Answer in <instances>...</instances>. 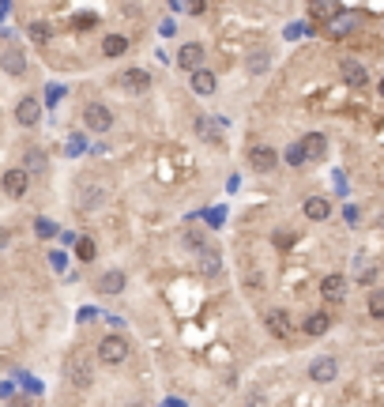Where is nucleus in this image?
I'll use <instances>...</instances> for the list:
<instances>
[{
  "label": "nucleus",
  "instance_id": "412c9836",
  "mask_svg": "<svg viewBox=\"0 0 384 407\" xmlns=\"http://www.w3.org/2000/svg\"><path fill=\"white\" fill-rule=\"evenodd\" d=\"M45 166H50V163H45V151H38V147L23 151V170H27V174H45Z\"/></svg>",
  "mask_w": 384,
  "mask_h": 407
},
{
  "label": "nucleus",
  "instance_id": "393cba45",
  "mask_svg": "<svg viewBox=\"0 0 384 407\" xmlns=\"http://www.w3.org/2000/svg\"><path fill=\"white\" fill-rule=\"evenodd\" d=\"M200 271H204V275H219V271H222V257L215 249L200 253Z\"/></svg>",
  "mask_w": 384,
  "mask_h": 407
},
{
  "label": "nucleus",
  "instance_id": "4468645a",
  "mask_svg": "<svg viewBox=\"0 0 384 407\" xmlns=\"http://www.w3.org/2000/svg\"><path fill=\"white\" fill-rule=\"evenodd\" d=\"M125 283H128L125 271L121 268H109V271H102V275H98V283H94V286H98L102 294H121Z\"/></svg>",
  "mask_w": 384,
  "mask_h": 407
},
{
  "label": "nucleus",
  "instance_id": "cd10ccee",
  "mask_svg": "<svg viewBox=\"0 0 384 407\" xmlns=\"http://www.w3.org/2000/svg\"><path fill=\"white\" fill-rule=\"evenodd\" d=\"M76 257H79V260H87V264H91V260L98 257V249H94V242H91V238H83V242L76 245Z\"/></svg>",
  "mask_w": 384,
  "mask_h": 407
},
{
  "label": "nucleus",
  "instance_id": "9b49d317",
  "mask_svg": "<svg viewBox=\"0 0 384 407\" xmlns=\"http://www.w3.org/2000/svg\"><path fill=\"white\" fill-rule=\"evenodd\" d=\"M358 27V12H335L328 15V38H347Z\"/></svg>",
  "mask_w": 384,
  "mask_h": 407
},
{
  "label": "nucleus",
  "instance_id": "5701e85b",
  "mask_svg": "<svg viewBox=\"0 0 384 407\" xmlns=\"http://www.w3.org/2000/svg\"><path fill=\"white\" fill-rule=\"evenodd\" d=\"M128 45H132V42H128L125 34H106V38H102V53H106V57H125Z\"/></svg>",
  "mask_w": 384,
  "mask_h": 407
},
{
  "label": "nucleus",
  "instance_id": "bb28decb",
  "mask_svg": "<svg viewBox=\"0 0 384 407\" xmlns=\"http://www.w3.org/2000/svg\"><path fill=\"white\" fill-rule=\"evenodd\" d=\"M370 317H377V321H384V291H370Z\"/></svg>",
  "mask_w": 384,
  "mask_h": 407
},
{
  "label": "nucleus",
  "instance_id": "aec40b11",
  "mask_svg": "<svg viewBox=\"0 0 384 407\" xmlns=\"http://www.w3.org/2000/svg\"><path fill=\"white\" fill-rule=\"evenodd\" d=\"M106 200V189L102 185H83V196H79V211H94Z\"/></svg>",
  "mask_w": 384,
  "mask_h": 407
},
{
  "label": "nucleus",
  "instance_id": "f3484780",
  "mask_svg": "<svg viewBox=\"0 0 384 407\" xmlns=\"http://www.w3.org/2000/svg\"><path fill=\"white\" fill-rule=\"evenodd\" d=\"M328 328H332V313H324V309H317V313H309L306 321H301V332H306V336H324Z\"/></svg>",
  "mask_w": 384,
  "mask_h": 407
},
{
  "label": "nucleus",
  "instance_id": "c756f323",
  "mask_svg": "<svg viewBox=\"0 0 384 407\" xmlns=\"http://www.w3.org/2000/svg\"><path fill=\"white\" fill-rule=\"evenodd\" d=\"M283 158H286V166H306V155H301V143H290Z\"/></svg>",
  "mask_w": 384,
  "mask_h": 407
},
{
  "label": "nucleus",
  "instance_id": "1a4fd4ad",
  "mask_svg": "<svg viewBox=\"0 0 384 407\" xmlns=\"http://www.w3.org/2000/svg\"><path fill=\"white\" fill-rule=\"evenodd\" d=\"M320 294H324V302H332V306H339L343 298H347V275H339V271H332V275L320 279Z\"/></svg>",
  "mask_w": 384,
  "mask_h": 407
},
{
  "label": "nucleus",
  "instance_id": "b1692460",
  "mask_svg": "<svg viewBox=\"0 0 384 407\" xmlns=\"http://www.w3.org/2000/svg\"><path fill=\"white\" fill-rule=\"evenodd\" d=\"M181 245H185L189 253H196V257H200V253H207V238L200 234V230H185V234H181Z\"/></svg>",
  "mask_w": 384,
  "mask_h": 407
},
{
  "label": "nucleus",
  "instance_id": "4c0bfd02",
  "mask_svg": "<svg viewBox=\"0 0 384 407\" xmlns=\"http://www.w3.org/2000/svg\"><path fill=\"white\" fill-rule=\"evenodd\" d=\"M8 242H12V234H8V230H0V249H4Z\"/></svg>",
  "mask_w": 384,
  "mask_h": 407
},
{
  "label": "nucleus",
  "instance_id": "ea45409f",
  "mask_svg": "<svg viewBox=\"0 0 384 407\" xmlns=\"http://www.w3.org/2000/svg\"><path fill=\"white\" fill-rule=\"evenodd\" d=\"M377 373H384V358H377Z\"/></svg>",
  "mask_w": 384,
  "mask_h": 407
},
{
  "label": "nucleus",
  "instance_id": "a878e982",
  "mask_svg": "<svg viewBox=\"0 0 384 407\" xmlns=\"http://www.w3.org/2000/svg\"><path fill=\"white\" fill-rule=\"evenodd\" d=\"M27 34H30V42H38V45H45L50 42V23H27Z\"/></svg>",
  "mask_w": 384,
  "mask_h": 407
},
{
  "label": "nucleus",
  "instance_id": "e433bc0d",
  "mask_svg": "<svg viewBox=\"0 0 384 407\" xmlns=\"http://www.w3.org/2000/svg\"><path fill=\"white\" fill-rule=\"evenodd\" d=\"M8 407H34V404H30V400H27V396H15V400H12V404H8Z\"/></svg>",
  "mask_w": 384,
  "mask_h": 407
},
{
  "label": "nucleus",
  "instance_id": "ddd939ff",
  "mask_svg": "<svg viewBox=\"0 0 384 407\" xmlns=\"http://www.w3.org/2000/svg\"><path fill=\"white\" fill-rule=\"evenodd\" d=\"M178 68H185V72H196V68H204V45L200 42H185L178 50Z\"/></svg>",
  "mask_w": 384,
  "mask_h": 407
},
{
  "label": "nucleus",
  "instance_id": "20e7f679",
  "mask_svg": "<svg viewBox=\"0 0 384 407\" xmlns=\"http://www.w3.org/2000/svg\"><path fill=\"white\" fill-rule=\"evenodd\" d=\"M264 328H268L275 340H283V343L294 340V321H290L286 309H268V313H264Z\"/></svg>",
  "mask_w": 384,
  "mask_h": 407
},
{
  "label": "nucleus",
  "instance_id": "423d86ee",
  "mask_svg": "<svg viewBox=\"0 0 384 407\" xmlns=\"http://www.w3.org/2000/svg\"><path fill=\"white\" fill-rule=\"evenodd\" d=\"M0 189H4L12 200H19V196H27V189H30V174L23 170V166H15V170H4V178H0Z\"/></svg>",
  "mask_w": 384,
  "mask_h": 407
},
{
  "label": "nucleus",
  "instance_id": "f03ea898",
  "mask_svg": "<svg viewBox=\"0 0 384 407\" xmlns=\"http://www.w3.org/2000/svg\"><path fill=\"white\" fill-rule=\"evenodd\" d=\"M128 358V340L117 336V332H109V336L98 340V362L102 366H121Z\"/></svg>",
  "mask_w": 384,
  "mask_h": 407
},
{
  "label": "nucleus",
  "instance_id": "4be33fe9",
  "mask_svg": "<svg viewBox=\"0 0 384 407\" xmlns=\"http://www.w3.org/2000/svg\"><path fill=\"white\" fill-rule=\"evenodd\" d=\"M245 68H249V76H264V72L271 68V50H253Z\"/></svg>",
  "mask_w": 384,
  "mask_h": 407
},
{
  "label": "nucleus",
  "instance_id": "2f4dec72",
  "mask_svg": "<svg viewBox=\"0 0 384 407\" xmlns=\"http://www.w3.org/2000/svg\"><path fill=\"white\" fill-rule=\"evenodd\" d=\"M196 132H200V140H215V129L207 117H196Z\"/></svg>",
  "mask_w": 384,
  "mask_h": 407
},
{
  "label": "nucleus",
  "instance_id": "c85d7f7f",
  "mask_svg": "<svg viewBox=\"0 0 384 407\" xmlns=\"http://www.w3.org/2000/svg\"><path fill=\"white\" fill-rule=\"evenodd\" d=\"M335 4H339V0H313V15H320V19H328V15H335V12H339Z\"/></svg>",
  "mask_w": 384,
  "mask_h": 407
},
{
  "label": "nucleus",
  "instance_id": "39448f33",
  "mask_svg": "<svg viewBox=\"0 0 384 407\" xmlns=\"http://www.w3.org/2000/svg\"><path fill=\"white\" fill-rule=\"evenodd\" d=\"M249 166L256 174H271L279 166V151L268 147V143H253V147H249Z\"/></svg>",
  "mask_w": 384,
  "mask_h": 407
},
{
  "label": "nucleus",
  "instance_id": "f704fd0d",
  "mask_svg": "<svg viewBox=\"0 0 384 407\" xmlns=\"http://www.w3.org/2000/svg\"><path fill=\"white\" fill-rule=\"evenodd\" d=\"M249 407H264V393H260V388H253V393H249Z\"/></svg>",
  "mask_w": 384,
  "mask_h": 407
},
{
  "label": "nucleus",
  "instance_id": "dca6fc26",
  "mask_svg": "<svg viewBox=\"0 0 384 407\" xmlns=\"http://www.w3.org/2000/svg\"><path fill=\"white\" fill-rule=\"evenodd\" d=\"M339 72H343V79H347L350 87H365V83H370V72L358 65V61H350V57L339 61Z\"/></svg>",
  "mask_w": 384,
  "mask_h": 407
},
{
  "label": "nucleus",
  "instance_id": "0eeeda50",
  "mask_svg": "<svg viewBox=\"0 0 384 407\" xmlns=\"http://www.w3.org/2000/svg\"><path fill=\"white\" fill-rule=\"evenodd\" d=\"M0 72H8L12 79H23L27 76V53H23L19 45H8V50L0 53Z\"/></svg>",
  "mask_w": 384,
  "mask_h": 407
},
{
  "label": "nucleus",
  "instance_id": "58836bf2",
  "mask_svg": "<svg viewBox=\"0 0 384 407\" xmlns=\"http://www.w3.org/2000/svg\"><path fill=\"white\" fill-rule=\"evenodd\" d=\"M377 227H381V230H384V211H381V215H377Z\"/></svg>",
  "mask_w": 384,
  "mask_h": 407
},
{
  "label": "nucleus",
  "instance_id": "a211bd4d",
  "mask_svg": "<svg viewBox=\"0 0 384 407\" xmlns=\"http://www.w3.org/2000/svg\"><path fill=\"white\" fill-rule=\"evenodd\" d=\"M301 211H306V219H309V222H324L328 215H332V204H328L324 196H309Z\"/></svg>",
  "mask_w": 384,
  "mask_h": 407
},
{
  "label": "nucleus",
  "instance_id": "473e14b6",
  "mask_svg": "<svg viewBox=\"0 0 384 407\" xmlns=\"http://www.w3.org/2000/svg\"><path fill=\"white\" fill-rule=\"evenodd\" d=\"M38 234H42V238H53V234H57V227H53L50 219H38Z\"/></svg>",
  "mask_w": 384,
  "mask_h": 407
},
{
  "label": "nucleus",
  "instance_id": "c9c22d12",
  "mask_svg": "<svg viewBox=\"0 0 384 407\" xmlns=\"http://www.w3.org/2000/svg\"><path fill=\"white\" fill-rule=\"evenodd\" d=\"M64 264H68V257H64V253H53V268L64 271Z\"/></svg>",
  "mask_w": 384,
  "mask_h": 407
},
{
  "label": "nucleus",
  "instance_id": "9d476101",
  "mask_svg": "<svg viewBox=\"0 0 384 407\" xmlns=\"http://www.w3.org/2000/svg\"><path fill=\"white\" fill-rule=\"evenodd\" d=\"M117 83L132 94H143V91H151V72L147 68H125L121 76H117Z\"/></svg>",
  "mask_w": 384,
  "mask_h": 407
},
{
  "label": "nucleus",
  "instance_id": "72a5a7b5",
  "mask_svg": "<svg viewBox=\"0 0 384 407\" xmlns=\"http://www.w3.org/2000/svg\"><path fill=\"white\" fill-rule=\"evenodd\" d=\"M275 245H283V249H290V245H294V234H290V230H279V234H275Z\"/></svg>",
  "mask_w": 384,
  "mask_h": 407
},
{
  "label": "nucleus",
  "instance_id": "7c9ffc66",
  "mask_svg": "<svg viewBox=\"0 0 384 407\" xmlns=\"http://www.w3.org/2000/svg\"><path fill=\"white\" fill-rule=\"evenodd\" d=\"M181 8H185L189 15H204L207 12V0H181Z\"/></svg>",
  "mask_w": 384,
  "mask_h": 407
},
{
  "label": "nucleus",
  "instance_id": "f8f14e48",
  "mask_svg": "<svg viewBox=\"0 0 384 407\" xmlns=\"http://www.w3.org/2000/svg\"><path fill=\"white\" fill-rule=\"evenodd\" d=\"M309 377H313L317 385H328V381H335V377H339V362H335L332 355L313 358V362H309Z\"/></svg>",
  "mask_w": 384,
  "mask_h": 407
},
{
  "label": "nucleus",
  "instance_id": "7ed1b4c3",
  "mask_svg": "<svg viewBox=\"0 0 384 407\" xmlns=\"http://www.w3.org/2000/svg\"><path fill=\"white\" fill-rule=\"evenodd\" d=\"M83 125H87V132H109L114 129V109H109L106 102H87Z\"/></svg>",
  "mask_w": 384,
  "mask_h": 407
},
{
  "label": "nucleus",
  "instance_id": "a19ab883",
  "mask_svg": "<svg viewBox=\"0 0 384 407\" xmlns=\"http://www.w3.org/2000/svg\"><path fill=\"white\" fill-rule=\"evenodd\" d=\"M381 94H384V83H381Z\"/></svg>",
  "mask_w": 384,
  "mask_h": 407
},
{
  "label": "nucleus",
  "instance_id": "f257e3e1",
  "mask_svg": "<svg viewBox=\"0 0 384 407\" xmlns=\"http://www.w3.org/2000/svg\"><path fill=\"white\" fill-rule=\"evenodd\" d=\"M64 373H68V385L79 388V393H87V388H91V381H94L91 358H87L83 351H72V355L64 358Z\"/></svg>",
  "mask_w": 384,
  "mask_h": 407
},
{
  "label": "nucleus",
  "instance_id": "2eb2a0df",
  "mask_svg": "<svg viewBox=\"0 0 384 407\" xmlns=\"http://www.w3.org/2000/svg\"><path fill=\"white\" fill-rule=\"evenodd\" d=\"M324 151H328L324 132H306V140H301V155H306V163H317V158H324Z\"/></svg>",
  "mask_w": 384,
  "mask_h": 407
},
{
  "label": "nucleus",
  "instance_id": "6ab92c4d",
  "mask_svg": "<svg viewBox=\"0 0 384 407\" xmlns=\"http://www.w3.org/2000/svg\"><path fill=\"white\" fill-rule=\"evenodd\" d=\"M215 87H219V76H215V72H207V68L192 72V91L196 94H215Z\"/></svg>",
  "mask_w": 384,
  "mask_h": 407
},
{
  "label": "nucleus",
  "instance_id": "6e6552de",
  "mask_svg": "<svg viewBox=\"0 0 384 407\" xmlns=\"http://www.w3.org/2000/svg\"><path fill=\"white\" fill-rule=\"evenodd\" d=\"M15 121H19L23 129H34V125L42 121V102H38L34 94H23L19 106H15Z\"/></svg>",
  "mask_w": 384,
  "mask_h": 407
}]
</instances>
